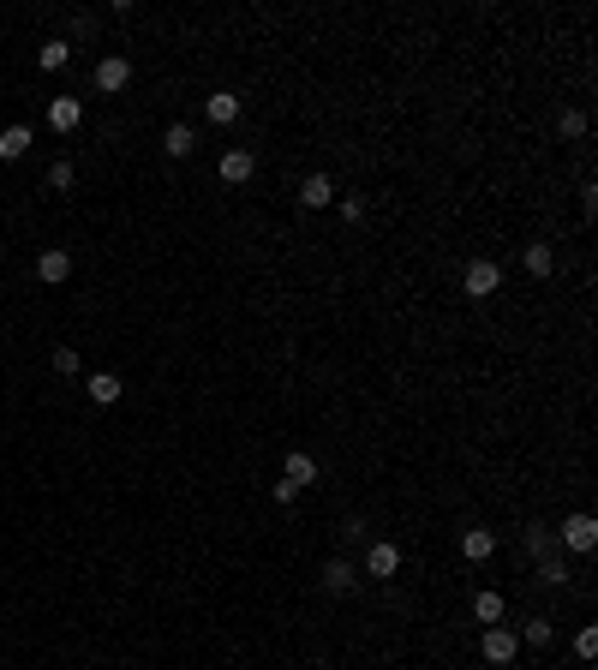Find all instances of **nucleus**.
Wrapping results in <instances>:
<instances>
[{"label":"nucleus","mask_w":598,"mask_h":670,"mask_svg":"<svg viewBox=\"0 0 598 670\" xmlns=\"http://www.w3.org/2000/svg\"><path fill=\"white\" fill-rule=\"evenodd\" d=\"M461 287H467V300H491L503 287V264H491V257H473L467 270H461Z\"/></svg>","instance_id":"1"},{"label":"nucleus","mask_w":598,"mask_h":670,"mask_svg":"<svg viewBox=\"0 0 598 670\" xmlns=\"http://www.w3.org/2000/svg\"><path fill=\"white\" fill-rule=\"evenodd\" d=\"M514 653H521V635H514L509 623H491L479 641V658L484 665H514Z\"/></svg>","instance_id":"2"},{"label":"nucleus","mask_w":598,"mask_h":670,"mask_svg":"<svg viewBox=\"0 0 598 670\" xmlns=\"http://www.w3.org/2000/svg\"><path fill=\"white\" fill-rule=\"evenodd\" d=\"M365 575H371V581H395V575H401V545L371 539L365 545Z\"/></svg>","instance_id":"3"},{"label":"nucleus","mask_w":598,"mask_h":670,"mask_svg":"<svg viewBox=\"0 0 598 670\" xmlns=\"http://www.w3.org/2000/svg\"><path fill=\"white\" fill-rule=\"evenodd\" d=\"M556 545H569V551H593V545H598V521L586 509H574L569 521H563V533H556Z\"/></svg>","instance_id":"4"},{"label":"nucleus","mask_w":598,"mask_h":670,"mask_svg":"<svg viewBox=\"0 0 598 670\" xmlns=\"http://www.w3.org/2000/svg\"><path fill=\"white\" fill-rule=\"evenodd\" d=\"M126 85H132V60L126 55L96 60V90H102V96H115V90H126Z\"/></svg>","instance_id":"5"},{"label":"nucleus","mask_w":598,"mask_h":670,"mask_svg":"<svg viewBox=\"0 0 598 670\" xmlns=\"http://www.w3.org/2000/svg\"><path fill=\"white\" fill-rule=\"evenodd\" d=\"M215 174H222V180L228 185H245L257 174V156L252 150H240V144H234V150H222V162H215Z\"/></svg>","instance_id":"6"},{"label":"nucleus","mask_w":598,"mask_h":670,"mask_svg":"<svg viewBox=\"0 0 598 670\" xmlns=\"http://www.w3.org/2000/svg\"><path fill=\"white\" fill-rule=\"evenodd\" d=\"M317 473H324V467H317V455H305V449H294V455L282 461V479H287V485H294V491L317 485Z\"/></svg>","instance_id":"7"},{"label":"nucleus","mask_w":598,"mask_h":670,"mask_svg":"<svg viewBox=\"0 0 598 670\" xmlns=\"http://www.w3.org/2000/svg\"><path fill=\"white\" fill-rule=\"evenodd\" d=\"M461 556H467V563H491V556H497V533L491 527H461Z\"/></svg>","instance_id":"8"},{"label":"nucleus","mask_w":598,"mask_h":670,"mask_svg":"<svg viewBox=\"0 0 598 670\" xmlns=\"http://www.w3.org/2000/svg\"><path fill=\"white\" fill-rule=\"evenodd\" d=\"M72 275V252H60V245H48V252H36V282L60 287Z\"/></svg>","instance_id":"9"},{"label":"nucleus","mask_w":598,"mask_h":670,"mask_svg":"<svg viewBox=\"0 0 598 670\" xmlns=\"http://www.w3.org/2000/svg\"><path fill=\"white\" fill-rule=\"evenodd\" d=\"M299 204H305V210L335 204V180H329V174H305V180H299Z\"/></svg>","instance_id":"10"},{"label":"nucleus","mask_w":598,"mask_h":670,"mask_svg":"<svg viewBox=\"0 0 598 670\" xmlns=\"http://www.w3.org/2000/svg\"><path fill=\"white\" fill-rule=\"evenodd\" d=\"M78 120H85V102H78V96H55V102H48V126H55V132H78Z\"/></svg>","instance_id":"11"},{"label":"nucleus","mask_w":598,"mask_h":670,"mask_svg":"<svg viewBox=\"0 0 598 670\" xmlns=\"http://www.w3.org/2000/svg\"><path fill=\"white\" fill-rule=\"evenodd\" d=\"M354 586H359V569L347 556H329L324 563V593H354Z\"/></svg>","instance_id":"12"},{"label":"nucleus","mask_w":598,"mask_h":670,"mask_svg":"<svg viewBox=\"0 0 598 670\" xmlns=\"http://www.w3.org/2000/svg\"><path fill=\"white\" fill-rule=\"evenodd\" d=\"M162 150H168L174 162H185V156H192V150H198V132L185 126V120H174V126L162 132Z\"/></svg>","instance_id":"13"},{"label":"nucleus","mask_w":598,"mask_h":670,"mask_svg":"<svg viewBox=\"0 0 598 670\" xmlns=\"http://www.w3.org/2000/svg\"><path fill=\"white\" fill-rule=\"evenodd\" d=\"M521 264H527V275H539V282H544V275L556 270V245L551 240H533L527 252H521Z\"/></svg>","instance_id":"14"},{"label":"nucleus","mask_w":598,"mask_h":670,"mask_svg":"<svg viewBox=\"0 0 598 670\" xmlns=\"http://www.w3.org/2000/svg\"><path fill=\"white\" fill-rule=\"evenodd\" d=\"M204 115H210L215 126H234V120H240V96H234V90H215V96L204 102Z\"/></svg>","instance_id":"15"},{"label":"nucleus","mask_w":598,"mask_h":670,"mask_svg":"<svg viewBox=\"0 0 598 670\" xmlns=\"http://www.w3.org/2000/svg\"><path fill=\"white\" fill-rule=\"evenodd\" d=\"M85 389H90V401H102V407H108V401H120V389H126V384H120L115 371H90Z\"/></svg>","instance_id":"16"},{"label":"nucleus","mask_w":598,"mask_h":670,"mask_svg":"<svg viewBox=\"0 0 598 670\" xmlns=\"http://www.w3.org/2000/svg\"><path fill=\"white\" fill-rule=\"evenodd\" d=\"M503 616H509V605H503V593H479V599H473V623H503Z\"/></svg>","instance_id":"17"},{"label":"nucleus","mask_w":598,"mask_h":670,"mask_svg":"<svg viewBox=\"0 0 598 670\" xmlns=\"http://www.w3.org/2000/svg\"><path fill=\"white\" fill-rule=\"evenodd\" d=\"M30 144H36V138H30V126H6V132H0V162H18Z\"/></svg>","instance_id":"18"},{"label":"nucleus","mask_w":598,"mask_h":670,"mask_svg":"<svg viewBox=\"0 0 598 670\" xmlns=\"http://www.w3.org/2000/svg\"><path fill=\"white\" fill-rule=\"evenodd\" d=\"M66 60H72V43H66V36H55V43L36 48V66H43V72H60Z\"/></svg>","instance_id":"19"},{"label":"nucleus","mask_w":598,"mask_h":670,"mask_svg":"<svg viewBox=\"0 0 598 670\" xmlns=\"http://www.w3.org/2000/svg\"><path fill=\"white\" fill-rule=\"evenodd\" d=\"M527 646H551L556 641V628H551V616H527V628H514Z\"/></svg>","instance_id":"20"},{"label":"nucleus","mask_w":598,"mask_h":670,"mask_svg":"<svg viewBox=\"0 0 598 670\" xmlns=\"http://www.w3.org/2000/svg\"><path fill=\"white\" fill-rule=\"evenodd\" d=\"M527 551L539 556V563H544V556H556V551H563V545H556V527H527Z\"/></svg>","instance_id":"21"},{"label":"nucleus","mask_w":598,"mask_h":670,"mask_svg":"<svg viewBox=\"0 0 598 670\" xmlns=\"http://www.w3.org/2000/svg\"><path fill=\"white\" fill-rule=\"evenodd\" d=\"M539 581H544V586H569V563H563V551L539 563Z\"/></svg>","instance_id":"22"},{"label":"nucleus","mask_w":598,"mask_h":670,"mask_svg":"<svg viewBox=\"0 0 598 670\" xmlns=\"http://www.w3.org/2000/svg\"><path fill=\"white\" fill-rule=\"evenodd\" d=\"M556 132H563V138H586V115L581 108H563V115H556Z\"/></svg>","instance_id":"23"},{"label":"nucleus","mask_w":598,"mask_h":670,"mask_svg":"<svg viewBox=\"0 0 598 670\" xmlns=\"http://www.w3.org/2000/svg\"><path fill=\"white\" fill-rule=\"evenodd\" d=\"M72 180H78L72 162H55V168H48V192H72Z\"/></svg>","instance_id":"24"},{"label":"nucleus","mask_w":598,"mask_h":670,"mask_svg":"<svg viewBox=\"0 0 598 670\" xmlns=\"http://www.w3.org/2000/svg\"><path fill=\"white\" fill-rule=\"evenodd\" d=\"M574 653H581V665H593L598 658V628H581V635H574Z\"/></svg>","instance_id":"25"},{"label":"nucleus","mask_w":598,"mask_h":670,"mask_svg":"<svg viewBox=\"0 0 598 670\" xmlns=\"http://www.w3.org/2000/svg\"><path fill=\"white\" fill-rule=\"evenodd\" d=\"M96 30H102V18H96V13H72V36H85V43H90Z\"/></svg>","instance_id":"26"},{"label":"nucleus","mask_w":598,"mask_h":670,"mask_svg":"<svg viewBox=\"0 0 598 670\" xmlns=\"http://www.w3.org/2000/svg\"><path fill=\"white\" fill-rule=\"evenodd\" d=\"M55 371L60 377H78V354H72V347H55Z\"/></svg>","instance_id":"27"},{"label":"nucleus","mask_w":598,"mask_h":670,"mask_svg":"<svg viewBox=\"0 0 598 670\" xmlns=\"http://www.w3.org/2000/svg\"><path fill=\"white\" fill-rule=\"evenodd\" d=\"M342 215L347 222H365V198H342Z\"/></svg>","instance_id":"28"}]
</instances>
